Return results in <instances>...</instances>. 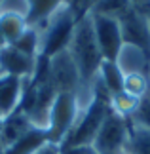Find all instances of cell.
<instances>
[{
	"label": "cell",
	"mask_w": 150,
	"mask_h": 154,
	"mask_svg": "<svg viewBox=\"0 0 150 154\" xmlns=\"http://www.w3.org/2000/svg\"><path fill=\"white\" fill-rule=\"evenodd\" d=\"M131 8H133L131 0H95L89 11H91V14H99V15L120 19V17H124Z\"/></svg>",
	"instance_id": "obj_15"
},
{
	"label": "cell",
	"mask_w": 150,
	"mask_h": 154,
	"mask_svg": "<svg viewBox=\"0 0 150 154\" xmlns=\"http://www.w3.org/2000/svg\"><path fill=\"white\" fill-rule=\"evenodd\" d=\"M61 154H97L91 145H80V146H61Z\"/></svg>",
	"instance_id": "obj_23"
},
{
	"label": "cell",
	"mask_w": 150,
	"mask_h": 154,
	"mask_svg": "<svg viewBox=\"0 0 150 154\" xmlns=\"http://www.w3.org/2000/svg\"><path fill=\"white\" fill-rule=\"evenodd\" d=\"M11 46L19 48L21 51L29 53V55L38 57V55H40V34H38V31H36V27L29 25V29L25 31V34H23V36L17 40L15 44H11Z\"/></svg>",
	"instance_id": "obj_20"
},
{
	"label": "cell",
	"mask_w": 150,
	"mask_h": 154,
	"mask_svg": "<svg viewBox=\"0 0 150 154\" xmlns=\"http://www.w3.org/2000/svg\"><path fill=\"white\" fill-rule=\"evenodd\" d=\"M2 126H4V118L0 116V131H2Z\"/></svg>",
	"instance_id": "obj_27"
},
{
	"label": "cell",
	"mask_w": 150,
	"mask_h": 154,
	"mask_svg": "<svg viewBox=\"0 0 150 154\" xmlns=\"http://www.w3.org/2000/svg\"><path fill=\"white\" fill-rule=\"evenodd\" d=\"M137 103H139V99L127 95L125 91H120V93L110 95V110H114L122 118H129L131 114H133Z\"/></svg>",
	"instance_id": "obj_19"
},
{
	"label": "cell",
	"mask_w": 150,
	"mask_h": 154,
	"mask_svg": "<svg viewBox=\"0 0 150 154\" xmlns=\"http://www.w3.org/2000/svg\"><path fill=\"white\" fill-rule=\"evenodd\" d=\"M91 19H93L95 38H97V44L101 48V53H103V59L116 61V55L124 44L120 21L114 19V17H106V15H99V14H91Z\"/></svg>",
	"instance_id": "obj_6"
},
{
	"label": "cell",
	"mask_w": 150,
	"mask_h": 154,
	"mask_svg": "<svg viewBox=\"0 0 150 154\" xmlns=\"http://www.w3.org/2000/svg\"><path fill=\"white\" fill-rule=\"evenodd\" d=\"M67 51L70 53V57L74 59L78 67V72H80V78H82V88H91L93 80L97 78L101 63H103V53H101L97 38H95L93 19L89 11L76 21Z\"/></svg>",
	"instance_id": "obj_1"
},
{
	"label": "cell",
	"mask_w": 150,
	"mask_h": 154,
	"mask_svg": "<svg viewBox=\"0 0 150 154\" xmlns=\"http://www.w3.org/2000/svg\"><path fill=\"white\" fill-rule=\"evenodd\" d=\"M148 80H150V69H148Z\"/></svg>",
	"instance_id": "obj_29"
},
{
	"label": "cell",
	"mask_w": 150,
	"mask_h": 154,
	"mask_svg": "<svg viewBox=\"0 0 150 154\" xmlns=\"http://www.w3.org/2000/svg\"><path fill=\"white\" fill-rule=\"evenodd\" d=\"M97 78L101 80V84L105 86V90L109 91L110 95L124 91V74L114 61L103 59V63H101V67H99V72H97Z\"/></svg>",
	"instance_id": "obj_13"
},
{
	"label": "cell",
	"mask_w": 150,
	"mask_h": 154,
	"mask_svg": "<svg viewBox=\"0 0 150 154\" xmlns=\"http://www.w3.org/2000/svg\"><path fill=\"white\" fill-rule=\"evenodd\" d=\"M125 152L150 154V129L137 128L129 124V137H127V145H125Z\"/></svg>",
	"instance_id": "obj_16"
},
{
	"label": "cell",
	"mask_w": 150,
	"mask_h": 154,
	"mask_svg": "<svg viewBox=\"0 0 150 154\" xmlns=\"http://www.w3.org/2000/svg\"><path fill=\"white\" fill-rule=\"evenodd\" d=\"M120 29L125 44H133L150 53V25L148 17L142 11L131 8L124 17H120Z\"/></svg>",
	"instance_id": "obj_8"
},
{
	"label": "cell",
	"mask_w": 150,
	"mask_h": 154,
	"mask_svg": "<svg viewBox=\"0 0 150 154\" xmlns=\"http://www.w3.org/2000/svg\"><path fill=\"white\" fill-rule=\"evenodd\" d=\"M0 154H6V146L2 145V141H0Z\"/></svg>",
	"instance_id": "obj_26"
},
{
	"label": "cell",
	"mask_w": 150,
	"mask_h": 154,
	"mask_svg": "<svg viewBox=\"0 0 150 154\" xmlns=\"http://www.w3.org/2000/svg\"><path fill=\"white\" fill-rule=\"evenodd\" d=\"M122 154H129V152H122Z\"/></svg>",
	"instance_id": "obj_30"
},
{
	"label": "cell",
	"mask_w": 150,
	"mask_h": 154,
	"mask_svg": "<svg viewBox=\"0 0 150 154\" xmlns=\"http://www.w3.org/2000/svg\"><path fill=\"white\" fill-rule=\"evenodd\" d=\"M82 110L84 109L78 103L76 93H57L47 120V139L55 145H63Z\"/></svg>",
	"instance_id": "obj_3"
},
{
	"label": "cell",
	"mask_w": 150,
	"mask_h": 154,
	"mask_svg": "<svg viewBox=\"0 0 150 154\" xmlns=\"http://www.w3.org/2000/svg\"><path fill=\"white\" fill-rule=\"evenodd\" d=\"M38 57L29 55L11 44H6L0 50V76H15L29 80L32 78Z\"/></svg>",
	"instance_id": "obj_7"
},
{
	"label": "cell",
	"mask_w": 150,
	"mask_h": 154,
	"mask_svg": "<svg viewBox=\"0 0 150 154\" xmlns=\"http://www.w3.org/2000/svg\"><path fill=\"white\" fill-rule=\"evenodd\" d=\"M50 61V80L57 93H76L82 88V78L74 59L67 50H61L47 57Z\"/></svg>",
	"instance_id": "obj_5"
},
{
	"label": "cell",
	"mask_w": 150,
	"mask_h": 154,
	"mask_svg": "<svg viewBox=\"0 0 150 154\" xmlns=\"http://www.w3.org/2000/svg\"><path fill=\"white\" fill-rule=\"evenodd\" d=\"M150 90V80L146 74H125L124 76V91L127 95L141 99Z\"/></svg>",
	"instance_id": "obj_17"
},
{
	"label": "cell",
	"mask_w": 150,
	"mask_h": 154,
	"mask_svg": "<svg viewBox=\"0 0 150 154\" xmlns=\"http://www.w3.org/2000/svg\"><path fill=\"white\" fill-rule=\"evenodd\" d=\"M6 46V40H4V36H2V32H0V50H2Z\"/></svg>",
	"instance_id": "obj_25"
},
{
	"label": "cell",
	"mask_w": 150,
	"mask_h": 154,
	"mask_svg": "<svg viewBox=\"0 0 150 154\" xmlns=\"http://www.w3.org/2000/svg\"><path fill=\"white\" fill-rule=\"evenodd\" d=\"M47 141L50 139H47L46 129L31 128L21 139H17L15 143L6 150V154H32V152H36L44 143H47Z\"/></svg>",
	"instance_id": "obj_12"
},
{
	"label": "cell",
	"mask_w": 150,
	"mask_h": 154,
	"mask_svg": "<svg viewBox=\"0 0 150 154\" xmlns=\"http://www.w3.org/2000/svg\"><path fill=\"white\" fill-rule=\"evenodd\" d=\"M32 154H61V145H55V143H51V141H47V143H44Z\"/></svg>",
	"instance_id": "obj_24"
},
{
	"label": "cell",
	"mask_w": 150,
	"mask_h": 154,
	"mask_svg": "<svg viewBox=\"0 0 150 154\" xmlns=\"http://www.w3.org/2000/svg\"><path fill=\"white\" fill-rule=\"evenodd\" d=\"M14 14L21 17H29L31 14V2L29 0H0V15Z\"/></svg>",
	"instance_id": "obj_21"
},
{
	"label": "cell",
	"mask_w": 150,
	"mask_h": 154,
	"mask_svg": "<svg viewBox=\"0 0 150 154\" xmlns=\"http://www.w3.org/2000/svg\"><path fill=\"white\" fill-rule=\"evenodd\" d=\"M146 17H148V25H150V11H148V15H146Z\"/></svg>",
	"instance_id": "obj_28"
},
{
	"label": "cell",
	"mask_w": 150,
	"mask_h": 154,
	"mask_svg": "<svg viewBox=\"0 0 150 154\" xmlns=\"http://www.w3.org/2000/svg\"><path fill=\"white\" fill-rule=\"evenodd\" d=\"M76 21L78 17L74 14V10L63 2L47 19H44L38 25H32L36 27V31L40 34V55L51 57L53 53L67 50L70 38H72Z\"/></svg>",
	"instance_id": "obj_2"
},
{
	"label": "cell",
	"mask_w": 150,
	"mask_h": 154,
	"mask_svg": "<svg viewBox=\"0 0 150 154\" xmlns=\"http://www.w3.org/2000/svg\"><path fill=\"white\" fill-rule=\"evenodd\" d=\"M27 29H29V21L25 17L14 15V14L0 15V32H2L6 44H15L25 34Z\"/></svg>",
	"instance_id": "obj_14"
},
{
	"label": "cell",
	"mask_w": 150,
	"mask_h": 154,
	"mask_svg": "<svg viewBox=\"0 0 150 154\" xmlns=\"http://www.w3.org/2000/svg\"><path fill=\"white\" fill-rule=\"evenodd\" d=\"M118 69L122 70V74H146L148 76V69H150V53H146L142 48L133 44H122L116 61Z\"/></svg>",
	"instance_id": "obj_9"
},
{
	"label": "cell",
	"mask_w": 150,
	"mask_h": 154,
	"mask_svg": "<svg viewBox=\"0 0 150 154\" xmlns=\"http://www.w3.org/2000/svg\"><path fill=\"white\" fill-rule=\"evenodd\" d=\"M31 128H34V126L19 109H17L15 112H11L10 116H6L2 131H0V141H2V145L6 146V150H8L17 139H21Z\"/></svg>",
	"instance_id": "obj_11"
},
{
	"label": "cell",
	"mask_w": 150,
	"mask_h": 154,
	"mask_svg": "<svg viewBox=\"0 0 150 154\" xmlns=\"http://www.w3.org/2000/svg\"><path fill=\"white\" fill-rule=\"evenodd\" d=\"M127 122L131 126L150 129V90L139 99V103H137L133 114L127 118Z\"/></svg>",
	"instance_id": "obj_18"
},
{
	"label": "cell",
	"mask_w": 150,
	"mask_h": 154,
	"mask_svg": "<svg viewBox=\"0 0 150 154\" xmlns=\"http://www.w3.org/2000/svg\"><path fill=\"white\" fill-rule=\"evenodd\" d=\"M129 137V122L127 118H122L114 110H109L105 122L101 124V129L95 135L91 146L97 154H122L125 152Z\"/></svg>",
	"instance_id": "obj_4"
},
{
	"label": "cell",
	"mask_w": 150,
	"mask_h": 154,
	"mask_svg": "<svg viewBox=\"0 0 150 154\" xmlns=\"http://www.w3.org/2000/svg\"><path fill=\"white\" fill-rule=\"evenodd\" d=\"M93 2H95V0H72V4H70V8L74 10L76 17L80 19V17H82L84 14H87V11L91 10Z\"/></svg>",
	"instance_id": "obj_22"
},
{
	"label": "cell",
	"mask_w": 150,
	"mask_h": 154,
	"mask_svg": "<svg viewBox=\"0 0 150 154\" xmlns=\"http://www.w3.org/2000/svg\"><path fill=\"white\" fill-rule=\"evenodd\" d=\"M25 80L15 76H0V116L6 118L21 105Z\"/></svg>",
	"instance_id": "obj_10"
}]
</instances>
